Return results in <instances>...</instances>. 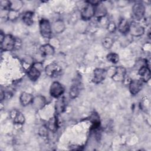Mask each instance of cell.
I'll use <instances>...</instances> for the list:
<instances>
[{
    "label": "cell",
    "instance_id": "obj_23",
    "mask_svg": "<svg viewBox=\"0 0 151 151\" xmlns=\"http://www.w3.org/2000/svg\"><path fill=\"white\" fill-rule=\"evenodd\" d=\"M107 59L109 62L112 63L113 64H116L119 62V57L118 54L112 52V53L109 54L107 55Z\"/></svg>",
    "mask_w": 151,
    "mask_h": 151
},
{
    "label": "cell",
    "instance_id": "obj_19",
    "mask_svg": "<svg viewBox=\"0 0 151 151\" xmlns=\"http://www.w3.org/2000/svg\"><path fill=\"white\" fill-rule=\"evenodd\" d=\"M52 28L54 30V31L57 33V34H60L63 32L65 28V24L64 23V22L62 20H57L55 22H54Z\"/></svg>",
    "mask_w": 151,
    "mask_h": 151
},
{
    "label": "cell",
    "instance_id": "obj_15",
    "mask_svg": "<svg viewBox=\"0 0 151 151\" xmlns=\"http://www.w3.org/2000/svg\"><path fill=\"white\" fill-rule=\"evenodd\" d=\"M139 74L141 77L142 80L147 81L150 78V71L149 67L146 65H143L139 70Z\"/></svg>",
    "mask_w": 151,
    "mask_h": 151
},
{
    "label": "cell",
    "instance_id": "obj_6",
    "mask_svg": "<svg viewBox=\"0 0 151 151\" xmlns=\"http://www.w3.org/2000/svg\"><path fill=\"white\" fill-rule=\"evenodd\" d=\"M145 29L143 27L136 21H132L129 24V32L132 36L140 37L143 34Z\"/></svg>",
    "mask_w": 151,
    "mask_h": 151
},
{
    "label": "cell",
    "instance_id": "obj_5",
    "mask_svg": "<svg viewBox=\"0 0 151 151\" xmlns=\"http://www.w3.org/2000/svg\"><path fill=\"white\" fill-rule=\"evenodd\" d=\"M64 87L59 82L54 81L50 86V93L51 96L55 98H59L64 93Z\"/></svg>",
    "mask_w": 151,
    "mask_h": 151
},
{
    "label": "cell",
    "instance_id": "obj_13",
    "mask_svg": "<svg viewBox=\"0 0 151 151\" xmlns=\"http://www.w3.org/2000/svg\"><path fill=\"white\" fill-rule=\"evenodd\" d=\"M11 116L13 120V122L16 124H23L25 122L24 116L19 111L16 110L12 111Z\"/></svg>",
    "mask_w": 151,
    "mask_h": 151
},
{
    "label": "cell",
    "instance_id": "obj_9",
    "mask_svg": "<svg viewBox=\"0 0 151 151\" xmlns=\"http://www.w3.org/2000/svg\"><path fill=\"white\" fill-rule=\"evenodd\" d=\"M107 76V71L103 68H96L93 71L92 80L94 83H100L103 81Z\"/></svg>",
    "mask_w": 151,
    "mask_h": 151
},
{
    "label": "cell",
    "instance_id": "obj_21",
    "mask_svg": "<svg viewBox=\"0 0 151 151\" xmlns=\"http://www.w3.org/2000/svg\"><path fill=\"white\" fill-rule=\"evenodd\" d=\"M33 13L32 12H27L22 17L23 22L27 25H31L33 24Z\"/></svg>",
    "mask_w": 151,
    "mask_h": 151
},
{
    "label": "cell",
    "instance_id": "obj_12",
    "mask_svg": "<svg viewBox=\"0 0 151 151\" xmlns=\"http://www.w3.org/2000/svg\"><path fill=\"white\" fill-rule=\"evenodd\" d=\"M45 103H46V100L45 97L39 95L34 97L31 104L33 107H34L37 110H39L42 109L44 106V105L45 104Z\"/></svg>",
    "mask_w": 151,
    "mask_h": 151
},
{
    "label": "cell",
    "instance_id": "obj_18",
    "mask_svg": "<svg viewBox=\"0 0 151 151\" xmlns=\"http://www.w3.org/2000/svg\"><path fill=\"white\" fill-rule=\"evenodd\" d=\"M129 24L126 19H122L118 25L119 31L122 34H126L129 31Z\"/></svg>",
    "mask_w": 151,
    "mask_h": 151
},
{
    "label": "cell",
    "instance_id": "obj_17",
    "mask_svg": "<svg viewBox=\"0 0 151 151\" xmlns=\"http://www.w3.org/2000/svg\"><path fill=\"white\" fill-rule=\"evenodd\" d=\"M40 50L41 54L44 56L52 55L54 53V49L53 47L48 44H46L41 46Z\"/></svg>",
    "mask_w": 151,
    "mask_h": 151
},
{
    "label": "cell",
    "instance_id": "obj_10",
    "mask_svg": "<svg viewBox=\"0 0 151 151\" xmlns=\"http://www.w3.org/2000/svg\"><path fill=\"white\" fill-rule=\"evenodd\" d=\"M143 81L140 80H133L129 84V91L132 94H137L142 88Z\"/></svg>",
    "mask_w": 151,
    "mask_h": 151
},
{
    "label": "cell",
    "instance_id": "obj_22",
    "mask_svg": "<svg viewBox=\"0 0 151 151\" xmlns=\"http://www.w3.org/2000/svg\"><path fill=\"white\" fill-rule=\"evenodd\" d=\"M79 92H80V88L78 86L77 84H73L70 88V97L72 99H74L78 96Z\"/></svg>",
    "mask_w": 151,
    "mask_h": 151
},
{
    "label": "cell",
    "instance_id": "obj_4",
    "mask_svg": "<svg viewBox=\"0 0 151 151\" xmlns=\"http://www.w3.org/2000/svg\"><path fill=\"white\" fill-rule=\"evenodd\" d=\"M42 69V66L40 63H35L31 66L28 71V76L29 78L35 81L38 80L41 75V70Z\"/></svg>",
    "mask_w": 151,
    "mask_h": 151
},
{
    "label": "cell",
    "instance_id": "obj_2",
    "mask_svg": "<svg viewBox=\"0 0 151 151\" xmlns=\"http://www.w3.org/2000/svg\"><path fill=\"white\" fill-rule=\"evenodd\" d=\"M40 31L44 38H50L52 35V27L48 20L41 19L40 21Z\"/></svg>",
    "mask_w": 151,
    "mask_h": 151
},
{
    "label": "cell",
    "instance_id": "obj_16",
    "mask_svg": "<svg viewBox=\"0 0 151 151\" xmlns=\"http://www.w3.org/2000/svg\"><path fill=\"white\" fill-rule=\"evenodd\" d=\"M107 14V9L105 7V6L99 3L97 5L95 6V13L94 15H96L97 18H102L106 15Z\"/></svg>",
    "mask_w": 151,
    "mask_h": 151
},
{
    "label": "cell",
    "instance_id": "obj_7",
    "mask_svg": "<svg viewBox=\"0 0 151 151\" xmlns=\"http://www.w3.org/2000/svg\"><path fill=\"white\" fill-rule=\"evenodd\" d=\"M45 71L46 74L48 76L55 77L58 76L60 74L61 71V68L57 63L53 62L46 66L45 68Z\"/></svg>",
    "mask_w": 151,
    "mask_h": 151
},
{
    "label": "cell",
    "instance_id": "obj_20",
    "mask_svg": "<svg viewBox=\"0 0 151 151\" xmlns=\"http://www.w3.org/2000/svg\"><path fill=\"white\" fill-rule=\"evenodd\" d=\"M55 110L57 113L63 112L65 107V102L64 98L58 99L55 103Z\"/></svg>",
    "mask_w": 151,
    "mask_h": 151
},
{
    "label": "cell",
    "instance_id": "obj_3",
    "mask_svg": "<svg viewBox=\"0 0 151 151\" xmlns=\"http://www.w3.org/2000/svg\"><path fill=\"white\" fill-rule=\"evenodd\" d=\"M145 13V6L141 2H136L132 6L133 17L135 20L139 21L143 18Z\"/></svg>",
    "mask_w": 151,
    "mask_h": 151
},
{
    "label": "cell",
    "instance_id": "obj_25",
    "mask_svg": "<svg viewBox=\"0 0 151 151\" xmlns=\"http://www.w3.org/2000/svg\"><path fill=\"white\" fill-rule=\"evenodd\" d=\"M108 29L110 32H113L116 29V25L113 22H111L108 25Z\"/></svg>",
    "mask_w": 151,
    "mask_h": 151
},
{
    "label": "cell",
    "instance_id": "obj_14",
    "mask_svg": "<svg viewBox=\"0 0 151 151\" xmlns=\"http://www.w3.org/2000/svg\"><path fill=\"white\" fill-rule=\"evenodd\" d=\"M33 96L27 92H23L19 97V101L23 106H26L32 103L33 100Z\"/></svg>",
    "mask_w": 151,
    "mask_h": 151
},
{
    "label": "cell",
    "instance_id": "obj_24",
    "mask_svg": "<svg viewBox=\"0 0 151 151\" xmlns=\"http://www.w3.org/2000/svg\"><path fill=\"white\" fill-rule=\"evenodd\" d=\"M113 44V40L112 38L110 37H106L103 40V45L104 48L109 49L110 48Z\"/></svg>",
    "mask_w": 151,
    "mask_h": 151
},
{
    "label": "cell",
    "instance_id": "obj_1",
    "mask_svg": "<svg viewBox=\"0 0 151 151\" xmlns=\"http://www.w3.org/2000/svg\"><path fill=\"white\" fill-rule=\"evenodd\" d=\"M17 40L11 34H1V48L4 51H11L15 47Z\"/></svg>",
    "mask_w": 151,
    "mask_h": 151
},
{
    "label": "cell",
    "instance_id": "obj_8",
    "mask_svg": "<svg viewBox=\"0 0 151 151\" xmlns=\"http://www.w3.org/2000/svg\"><path fill=\"white\" fill-rule=\"evenodd\" d=\"M95 13V6L88 4L86 5L81 11V16L83 19H90L94 15Z\"/></svg>",
    "mask_w": 151,
    "mask_h": 151
},
{
    "label": "cell",
    "instance_id": "obj_11",
    "mask_svg": "<svg viewBox=\"0 0 151 151\" xmlns=\"http://www.w3.org/2000/svg\"><path fill=\"white\" fill-rule=\"evenodd\" d=\"M126 70L124 67L119 66L116 68V71L112 76V79L117 82H120L124 80Z\"/></svg>",
    "mask_w": 151,
    "mask_h": 151
}]
</instances>
